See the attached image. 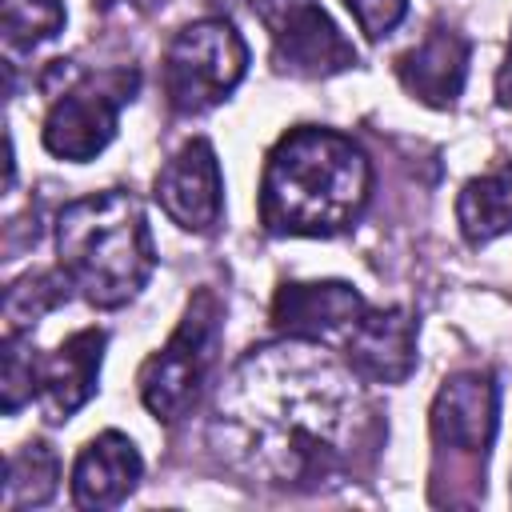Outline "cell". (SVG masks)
<instances>
[{
    "label": "cell",
    "mask_w": 512,
    "mask_h": 512,
    "mask_svg": "<svg viewBox=\"0 0 512 512\" xmlns=\"http://www.w3.org/2000/svg\"><path fill=\"white\" fill-rule=\"evenodd\" d=\"M364 400L352 376L312 340L252 348L228 376L212 420V444L228 468L276 484L312 488L336 476L360 440Z\"/></svg>",
    "instance_id": "cell-1"
},
{
    "label": "cell",
    "mask_w": 512,
    "mask_h": 512,
    "mask_svg": "<svg viewBox=\"0 0 512 512\" xmlns=\"http://www.w3.org/2000/svg\"><path fill=\"white\" fill-rule=\"evenodd\" d=\"M372 196L364 148L332 128H288L264 164L260 224L272 236H336L360 220Z\"/></svg>",
    "instance_id": "cell-2"
},
{
    "label": "cell",
    "mask_w": 512,
    "mask_h": 512,
    "mask_svg": "<svg viewBox=\"0 0 512 512\" xmlns=\"http://www.w3.org/2000/svg\"><path fill=\"white\" fill-rule=\"evenodd\" d=\"M56 252L64 280L96 308L136 300L156 268L144 208L124 188L64 204L56 216Z\"/></svg>",
    "instance_id": "cell-3"
},
{
    "label": "cell",
    "mask_w": 512,
    "mask_h": 512,
    "mask_svg": "<svg viewBox=\"0 0 512 512\" xmlns=\"http://www.w3.org/2000/svg\"><path fill=\"white\" fill-rule=\"evenodd\" d=\"M220 320H224L220 296L212 288H200L188 300L168 344L156 356H148V364L140 368V400L160 424H176L196 408L216 364Z\"/></svg>",
    "instance_id": "cell-4"
},
{
    "label": "cell",
    "mask_w": 512,
    "mask_h": 512,
    "mask_svg": "<svg viewBox=\"0 0 512 512\" xmlns=\"http://www.w3.org/2000/svg\"><path fill=\"white\" fill-rule=\"evenodd\" d=\"M248 72V44L244 36L220 20H196L184 24L164 52V96L172 112L200 116L232 96V88Z\"/></svg>",
    "instance_id": "cell-5"
},
{
    "label": "cell",
    "mask_w": 512,
    "mask_h": 512,
    "mask_svg": "<svg viewBox=\"0 0 512 512\" xmlns=\"http://www.w3.org/2000/svg\"><path fill=\"white\" fill-rule=\"evenodd\" d=\"M136 84H140L136 68L88 72L76 84H68L44 116V148L76 164L104 152L116 136L120 108L136 96Z\"/></svg>",
    "instance_id": "cell-6"
},
{
    "label": "cell",
    "mask_w": 512,
    "mask_h": 512,
    "mask_svg": "<svg viewBox=\"0 0 512 512\" xmlns=\"http://www.w3.org/2000/svg\"><path fill=\"white\" fill-rule=\"evenodd\" d=\"M252 12L268 28L276 72L324 80L356 64V48L320 8V0H252Z\"/></svg>",
    "instance_id": "cell-7"
},
{
    "label": "cell",
    "mask_w": 512,
    "mask_h": 512,
    "mask_svg": "<svg viewBox=\"0 0 512 512\" xmlns=\"http://www.w3.org/2000/svg\"><path fill=\"white\" fill-rule=\"evenodd\" d=\"M500 392L492 372H456L440 384L432 400V440L440 448H456L472 460H484L496 436Z\"/></svg>",
    "instance_id": "cell-8"
},
{
    "label": "cell",
    "mask_w": 512,
    "mask_h": 512,
    "mask_svg": "<svg viewBox=\"0 0 512 512\" xmlns=\"http://www.w3.org/2000/svg\"><path fill=\"white\" fill-rule=\"evenodd\" d=\"M220 164L208 140H188L156 176V204L188 232H212L220 220Z\"/></svg>",
    "instance_id": "cell-9"
},
{
    "label": "cell",
    "mask_w": 512,
    "mask_h": 512,
    "mask_svg": "<svg viewBox=\"0 0 512 512\" xmlns=\"http://www.w3.org/2000/svg\"><path fill=\"white\" fill-rule=\"evenodd\" d=\"M348 368L368 384H400L416 368V316L408 308L360 312L344 340Z\"/></svg>",
    "instance_id": "cell-10"
},
{
    "label": "cell",
    "mask_w": 512,
    "mask_h": 512,
    "mask_svg": "<svg viewBox=\"0 0 512 512\" xmlns=\"http://www.w3.org/2000/svg\"><path fill=\"white\" fill-rule=\"evenodd\" d=\"M104 344H108V332L104 328H80L52 356L40 360V380H36L40 388H36V396H40L44 416L52 424H64L96 392Z\"/></svg>",
    "instance_id": "cell-11"
},
{
    "label": "cell",
    "mask_w": 512,
    "mask_h": 512,
    "mask_svg": "<svg viewBox=\"0 0 512 512\" xmlns=\"http://www.w3.org/2000/svg\"><path fill=\"white\" fill-rule=\"evenodd\" d=\"M364 312V296L344 280H312V284H280L272 296V324L284 336L320 340L328 332L352 328Z\"/></svg>",
    "instance_id": "cell-12"
},
{
    "label": "cell",
    "mask_w": 512,
    "mask_h": 512,
    "mask_svg": "<svg viewBox=\"0 0 512 512\" xmlns=\"http://www.w3.org/2000/svg\"><path fill=\"white\" fill-rule=\"evenodd\" d=\"M396 76L420 104L452 108L468 76V40L448 24H432L428 36L396 60Z\"/></svg>",
    "instance_id": "cell-13"
},
{
    "label": "cell",
    "mask_w": 512,
    "mask_h": 512,
    "mask_svg": "<svg viewBox=\"0 0 512 512\" xmlns=\"http://www.w3.org/2000/svg\"><path fill=\"white\" fill-rule=\"evenodd\" d=\"M144 476V460L124 432L92 436L72 464V504L76 508H112Z\"/></svg>",
    "instance_id": "cell-14"
},
{
    "label": "cell",
    "mask_w": 512,
    "mask_h": 512,
    "mask_svg": "<svg viewBox=\"0 0 512 512\" xmlns=\"http://www.w3.org/2000/svg\"><path fill=\"white\" fill-rule=\"evenodd\" d=\"M456 224L472 248L512 232V160L468 180L456 196Z\"/></svg>",
    "instance_id": "cell-15"
},
{
    "label": "cell",
    "mask_w": 512,
    "mask_h": 512,
    "mask_svg": "<svg viewBox=\"0 0 512 512\" xmlns=\"http://www.w3.org/2000/svg\"><path fill=\"white\" fill-rule=\"evenodd\" d=\"M60 480V456L44 440L20 444V452L8 460V480H4V508H36L48 504Z\"/></svg>",
    "instance_id": "cell-16"
},
{
    "label": "cell",
    "mask_w": 512,
    "mask_h": 512,
    "mask_svg": "<svg viewBox=\"0 0 512 512\" xmlns=\"http://www.w3.org/2000/svg\"><path fill=\"white\" fill-rule=\"evenodd\" d=\"M68 300V280L52 276V272H36V276H24L16 280L8 292H4V320H8V332H24V324H36L44 312H52L56 304Z\"/></svg>",
    "instance_id": "cell-17"
},
{
    "label": "cell",
    "mask_w": 512,
    "mask_h": 512,
    "mask_svg": "<svg viewBox=\"0 0 512 512\" xmlns=\"http://www.w3.org/2000/svg\"><path fill=\"white\" fill-rule=\"evenodd\" d=\"M64 28L60 0H4V40L8 48H36Z\"/></svg>",
    "instance_id": "cell-18"
},
{
    "label": "cell",
    "mask_w": 512,
    "mask_h": 512,
    "mask_svg": "<svg viewBox=\"0 0 512 512\" xmlns=\"http://www.w3.org/2000/svg\"><path fill=\"white\" fill-rule=\"evenodd\" d=\"M40 380V360L28 352L24 344V332H8L4 328V412L12 416L20 404H28L36 396V384Z\"/></svg>",
    "instance_id": "cell-19"
},
{
    "label": "cell",
    "mask_w": 512,
    "mask_h": 512,
    "mask_svg": "<svg viewBox=\"0 0 512 512\" xmlns=\"http://www.w3.org/2000/svg\"><path fill=\"white\" fill-rule=\"evenodd\" d=\"M344 8L352 12V20L368 40H384L404 20L408 0H344Z\"/></svg>",
    "instance_id": "cell-20"
},
{
    "label": "cell",
    "mask_w": 512,
    "mask_h": 512,
    "mask_svg": "<svg viewBox=\"0 0 512 512\" xmlns=\"http://www.w3.org/2000/svg\"><path fill=\"white\" fill-rule=\"evenodd\" d=\"M496 100L504 108H512V40H508V52H504V64L496 72Z\"/></svg>",
    "instance_id": "cell-21"
},
{
    "label": "cell",
    "mask_w": 512,
    "mask_h": 512,
    "mask_svg": "<svg viewBox=\"0 0 512 512\" xmlns=\"http://www.w3.org/2000/svg\"><path fill=\"white\" fill-rule=\"evenodd\" d=\"M100 12H108V8H116V4H128V8H136V12H152V8H160L164 0H92Z\"/></svg>",
    "instance_id": "cell-22"
}]
</instances>
